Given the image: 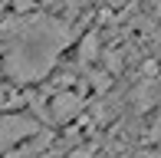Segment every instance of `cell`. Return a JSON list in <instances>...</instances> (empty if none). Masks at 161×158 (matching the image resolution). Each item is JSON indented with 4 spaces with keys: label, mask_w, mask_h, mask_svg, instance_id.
Listing matches in <instances>:
<instances>
[{
    "label": "cell",
    "mask_w": 161,
    "mask_h": 158,
    "mask_svg": "<svg viewBox=\"0 0 161 158\" xmlns=\"http://www.w3.org/2000/svg\"><path fill=\"white\" fill-rule=\"evenodd\" d=\"M72 40L69 20L53 13H26V17H7L0 23V43H3V59L0 73L10 82L26 86L40 82L53 73L56 59Z\"/></svg>",
    "instance_id": "cell-1"
},
{
    "label": "cell",
    "mask_w": 161,
    "mask_h": 158,
    "mask_svg": "<svg viewBox=\"0 0 161 158\" xmlns=\"http://www.w3.org/2000/svg\"><path fill=\"white\" fill-rule=\"evenodd\" d=\"M43 125L26 112H0V155H10L17 145L36 138Z\"/></svg>",
    "instance_id": "cell-2"
},
{
    "label": "cell",
    "mask_w": 161,
    "mask_h": 158,
    "mask_svg": "<svg viewBox=\"0 0 161 158\" xmlns=\"http://www.w3.org/2000/svg\"><path fill=\"white\" fill-rule=\"evenodd\" d=\"M86 112V92L82 89H63V92H53L46 99V122L53 125H66V122L79 119Z\"/></svg>",
    "instance_id": "cell-3"
},
{
    "label": "cell",
    "mask_w": 161,
    "mask_h": 158,
    "mask_svg": "<svg viewBox=\"0 0 161 158\" xmlns=\"http://www.w3.org/2000/svg\"><path fill=\"white\" fill-rule=\"evenodd\" d=\"M102 49H99V30H89L82 40H79V63L82 66H89L92 59H99Z\"/></svg>",
    "instance_id": "cell-4"
},
{
    "label": "cell",
    "mask_w": 161,
    "mask_h": 158,
    "mask_svg": "<svg viewBox=\"0 0 161 158\" xmlns=\"http://www.w3.org/2000/svg\"><path fill=\"white\" fill-rule=\"evenodd\" d=\"M155 99H158V79H145V86L135 89V105L145 112V109L155 105Z\"/></svg>",
    "instance_id": "cell-5"
},
{
    "label": "cell",
    "mask_w": 161,
    "mask_h": 158,
    "mask_svg": "<svg viewBox=\"0 0 161 158\" xmlns=\"http://www.w3.org/2000/svg\"><path fill=\"white\" fill-rule=\"evenodd\" d=\"M0 13H7V3H0Z\"/></svg>",
    "instance_id": "cell-6"
}]
</instances>
